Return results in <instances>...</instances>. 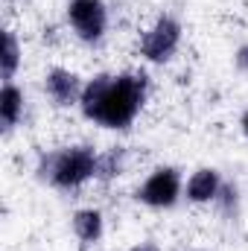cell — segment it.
Instances as JSON below:
<instances>
[{
    "mask_svg": "<svg viewBox=\"0 0 248 251\" xmlns=\"http://www.w3.org/2000/svg\"><path fill=\"white\" fill-rule=\"evenodd\" d=\"M146 76L143 73H99L94 76L79 100V108L88 120L105 128H128L146 102Z\"/></svg>",
    "mask_w": 248,
    "mask_h": 251,
    "instance_id": "6da1fadb",
    "label": "cell"
},
{
    "mask_svg": "<svg viewBox=\"0 0 248 251\" xmlns=\"http://www.w3.org/2000/svg\"><path fill=\"white\" fill-rule=\"evenodd\" d=\"M38 176L59 190H76L97 176V152L91 146H67L38 161Z\"/></svg>",
    "mask_w": 248,
    "mask_h": 251,
    "instance_id": "7a4b0ae2",
    "label": "cell"
},
{
    "mask_svg": "<svg viewBox=\"0 0 248 251\" xmlns=\"http://www.w3.org/2000/svg\"><path fill=\"white\" fill-rule=\"evenodd\" d=\"M178 44H181V24L173 15H161L152 24V29L140 38V56L155 64H164L175 56Z\"/></svg>",
    "mask_w": 248,
    "mask_h": 251,
    "instance_id": "3957f363",
    "label": "cell"
},
{
    "mask_svg": "<svg viewBox=\"0 0 248 251\" xmlns=\"http://www.w3.org/2000/svg\"><path fill=\"white\" fill-rule=\"evenodd\" d=\"M67 21L82 41L97 44L108 29V9L102 0H70L67 3Z\"/></svg>",
    "mask_w": 248,
    "mask_h": 251,
    "instance_id": "277c9868",
    "label": "cell"
},
{
    "mask_svg": "<svg viewBox=\"0 0 248 251\" xmlns=\"http://www.w3.org/2000/svg\"><path fill=\"white\" fill-rule=\"evenodd\" d=\"M181 196V176L175 167H158L137 190V199L149 207H173Z\"/></svg>",
    "mask_w": 248,
    "mask_h": 251,
    "instance_id": "5b68a950",
    "label": "cell"
},
{
    "mask_svg": "<svg viewBox=\"0 0 248 251\" xmlns=\"http://www.w3.org/2000/svg\"><path fill=\"white\" fill-rule=\"evenodd\" d=\"M44 91H47V97L53 100V105H59V108H70V105H79L85 85H82V79H79L73 70L50 67L47 76H44Z\"/></svg>",
    "mask_w": 248,
    "mask_h": 251,
    "instance_id": "8992f818",
    "label": "cell"
},
{
    "mask_svg": "<svg viewBox=\"0 0 248 251\" xmlns=\"http://www.w3.org/2000/svg\"><path fill=\"white\" fill-rule=\"evenodd\" d=\"M219 190H222V176L216 170L204 167V170H198V173L190 176V181H187V199L193 204H207V201H216Z\"/></svg>",
    "mask_w": 248,
    "mask_h": 251,
    "instance_id": "52a82bcc",
    "label": "cell"
},
{
    "mask_svg": "<svg viewBox=\"0 0 248 251\" xmlns=\"http://www.w3.org/2000/svg\"><path fill=\"white\" fill-rule=\"evenodd\" d=\"M24 117V91L15 82H3L0 91V126L3 131H12Z\"/></svg>",
    "mask_w": 248,
    "mask_h": 251,
    "instance_id": "ba28073f",
    "label": "cell"
},
{
    "mask_svg": "<svg viewBox=\"0 0 248 251\" xmlns=\"http://www.w3.org/2000/svg\"><path fill=\"white\" fill-rule=\"evenodd\" d=\"M73 234H76L85 246L99 243V237H102V213L94 210V207L76 210V213H73Z\"/></svg>",
    "mask_w": 248,
    "mask_h": 251,
    "instance_id": "9c48e42d",
    "label": "cell"
},
{
    "mask_svg": "<svg viewBox=\"0 0 248 251\" xmlns=\"http://www.w3.org/2000/svg\"><path fill=\"white\" fill-rule=\"evenodd\" d=\"M18 67H21V44H18L15 32L6 29L3 32V53H0V76H3V82H12Z\"/></svg>",
    "mask_w": 248,
    "mask_h": 251,
    "instance_id": "30bf717a",
    "label": "cell"
},
{
    "mask_svg": "<svg viewBox=\"0 0 248 251\" xmlns=\"http://www.w3.org/2000/svg\"><path fill=\"white\" fill-rule=\"evenodd\" d=\"M123 167H125V152L114 146V149L97 155V176H94V178H99V181H111V178L123 176Z\"/></svg>",
    "mask_w": 248,
    "mask_h": 251,
    "instance_id": "8fae6325",
    "label": "cell"
},
{
    "mask_svg": "<svg viewBox=\"0 0 248 251\" xmlns=\"http://www.w3.org/2000/svg\"><path fill=\"white\" fill-rule=\"evenodd\" d=\"M237 196H240V193H237V187H234V184H222V190H219V196H216V199L222 201L225 213H231V210L237 213Z\"/></svg>",
    "mask_w": 248,
    "mask_h": 251,
    "instance_id": "7c38bea8",
    "label": "cell"
},
{
    "mask_svg": "<svg viewBox=\"0 0 248 251\" xmlns=\"http://www.w3.org/2000/svg\"><path fill=\"white\" fill-rule=\"evenodd\" d=\"M234 64H237L243 73H248V44H243V47L237 50V56H234Z\"/></svg>",
    "mask_w": 248,
    "mask_h": 251,
    "instance_id": "4fadbf2b",
    "label": "cell"
},
{
    "mask_svg": "<svg viewBox=\"0 0 248 251\" xmlns=\"http://www.w3.org/2000/svg\"><path fill=\"white\" fill-rule=\"evenodd\" d=\"M128 251H161L155 243H140V246H134V249H128Z\"/></svg>",
    "mask_w": 248,
    "mask_h": 251,
    "instance_id": "5bb4252c",
    "label": "cell"
},
{
    "mask_svg": "<svg viewBox=\"0 0 248 251\" xmlns=\"http://www.w3.org/2000/svg\"><path fill=\"white\" fill-rule=\"evenodd\" d=\"M243 131H246V137H248V111L243 114Z\"/></svg>",
    "mask_w": 248,
    "mask_h": 251,
    "instance_id": "9a60e30c",
    "label": "cell"
}]
</instances>
